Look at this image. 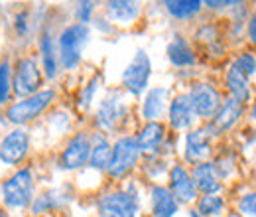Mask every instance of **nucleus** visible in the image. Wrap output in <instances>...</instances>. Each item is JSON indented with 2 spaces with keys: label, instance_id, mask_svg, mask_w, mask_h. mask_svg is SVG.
Masks as SVG:
<instances>
[{
  "label": "nucleus",
  "instance_id": "39448f33",
  "mask_svg": "<svg viewBox=\"0 0 256 217\" xmlns=\"http://www.w3.org/2000/svg\"><path fill=\"white\" fill-rule=\"evenodd\" d=\"M140 148L136 142V136H120L114 144H112V158H110V166H108V174L112 178H122L128 172L138 164L140 160Z\"/></svg>",
  "mask_w": 256,
  "mask_h": 217
},
{
  "label": "nucleus",
  "instance_id": "b1692460",
  "mask_svg": "<svg viewBox=\"0 0 256 217\" xmlns=\"http://www.w3.org/2000/svg\"><path fill=\"white\" fill-rule=\"evenodd\" d=\"M110 158H112V144L104 136H96L93 148H91V156H89V166L93 170L106 172L110 166Z\"/></svg>",
  "mask_w": 256,
  "mask_h": 217
},
{
  "label": "nucleus",
  "instance_id": "4c0bfd02",
  "mask_svg": "<svg viewBox=\"0 0 256 217\" xmlns=\"http://www.w3.org/2000/svg\"><path fill=\"white\" fill-rule=\"evenodd\" d=\"M0 217H8V215H6V213H4V211H0Z\"/></svg>",
  "mask_w": 256,
  "mask_h": 217
},
{
  "label": "nucleus",
  "instance_id": "6e6552de",
  "mask_svg": "<svg viewBox=\"0 0 256 217\" xmlns=\"http://www.w3.org/2000/svg\"><path fill=\"white\" fill-rule=\"evenodd\" d=\"M128 113V107L118 91H110L106 95L95 113V124L104 132H114L120 123L124 121Z\"/></svg>",
  "mask_w": 256,
  "mask_h": 217
},
{
  "label": "nucleus",
  "instance_id": "f8f14e48",
  "mask_svg": "<svg viewBox=\"0 0 256 217\" xmlns=\"http://www.w3.org/2000/svg\"><path fill=\"white\" fill-rule=\"evenodd\" d=\"M211 138L213 134L209 132V128H193L192 132L186 134L184 158L195 166L201 162H207V158L211 154Z\"/></svg>",
  "mask_w": 256,
  "mask_h": 217
},
{
  "label": "nucleus",
  "instance_id": "58836bf2",
  "mask_svg": "<svg viewBox=\"0 0 256 217\" xmlns=\"http://www.w3.org/2000/svg\"><path fill=\"white\" fill-rule=\"evenodd\" d=\"M232 217H238V215H232Z\"/></svg>",
  "mask_w": 256,
  "mask_h": 217
},
{
  "label": "nucleus",
  "instance_id": "e433bc0d",
  "mask_svg": "<svg viewBox=\"0 0 256 217\" xmlns=\"http://www.w3.org/2000/svg\"><path fill=\"white\" fill-rule=\"evenodd\" d=\"M190 217H201V215H199V211H197V209H192V211H190Z\"/></svg>",
  "mask_w": 256,
  "mask_h": 217
},
{
  "label": "nucleus",
  "instance_id": "f704fd0d",
  "mask_svg": "<svg viewBox=\"0 0 256 217\" xmlns=\"http://www.w3.org/2000/svg\"><path fill=\"white\" fill-rule=\"evenodd\" d=\"M95 26L98 28L100 32H106V34H110L112 28H110V24L106 22V20H95Z\"/></svg>",
  "mask_w": 256,
  "mask_h": 217
},
{
  "label": "nucleus",
  "instance_id": "9d476101",
  "mask_svg": "<svg viewBox=\"0 0 256 217\" xmlns=\"http://www.w3.org/2000/svg\"><path fill=\"white\" fill-rule=\"evenodd\" d=\"M30 150V136L26 128L18 126L0 140V162L6 166H18Z\"/></svg>",
  "mask_w": 256,
  "mask_h": 217
},
{
  "label": "nucleus",
  "instance_id": "6ab92c4d",
  "mask_svg": "<svg viewBox=\"0 0 256 217\" xmlns=\"http://www.w3.org/2000/svg\"><path fill=\"white\" fill-rule=\"evenodd\" d=\"M40 54H42V65H44V75L48 79H54L60 71V52H58V44L54 40V36L50 32H44L40 36L38 42Z\"/></svg>",
  "mask_w": 256,
  "mask_h": 217
},
{
  "label": "nucleus",
  "instance_id": "0eeeda50",
  "mask_svg": "<svg viewBox=\"0 0 256 217\" xmlns=\"http://www.w3.org/2000/svg\"><path fill=\"white\" fill-rule=\"evenodd\" d=\"M96 209H98V217H138L140 201L136 193L110 191L98 199Z\"/></svg>",
  "mask_w": 256,
  "mask_h": 217
},
{
  "label": "nucleus",
  "instance_id": "ddd939ff",
  "mask_svg": "<svg viewBox=\"0 0 256 217\" xmlns=\"http://www.w3.org/2000/svg\"><path fill=\"white\" fill-rule=\"evenodd\" d=\"M170 191L178 199V203H192L197 199V187L193 182L192 174L186 170V166L176 164L170 170Z\"/></svg>",
  "mask_w": 256,
  "mask_h": 217
},
{
  "label": "nucleus",
  "instance_id": "7c9ffc66",
  "mask_svg": "<svg viewBox=\"0 0 256 217\" xmlns=\"http://www.w3.org/2000/svg\"><path fill=\"white\" fill-rule=\"evenodd\" d=\"M238 211L246 217H256V191L244 193L238 199Z\"/></svg>",
  "mask_w": 256,
  "mask_h": 217
},
{
  "label": "nucleus",
  "instance_id": "4be33fe9",
  "mask_svg": "<svg viewBox=\"0 0 256 217\" xmlns=\"http://www.w3.org/2000/svg\"><path fill=\"white\" fill-rule=\"evenodd\" d=\"M166 54H168L170 63L176 65V67H192V65L197 63L195 52L192 50V46L186 42V38H182V36H176V38L168 44Z\"/></svg>",
  "mask_w": 256,
  "mask_h": 217
},
{
  "label": "nucleus",
  "instance_id": "dca6fc26",
  "mask_svg": "<svg viewBox=\"0 0 256 217\" xmlns=\"http://www.w3.org/2000/svg\"><path fill=\"white\" fill-rule=\"evenodd\" d=\"M197 191H203L205 195L209 193H219L223 187V178L215 166V162H201L193 168L192 174Z\"/></svg>",
  "mask_w": 256,
  "mask_h": 217
},
{
  "label": "nucleus",
  "instance_id": "aec40b11",
  "mask_svg": "<svg viewBox=\"0 0 256 217\" xmlns=\"http://www.w3.org/2000/svg\"><path fill=\"white\" fill-rule=\"evenodd\" d=\"M152 203V217H174L180 209L178 199L166 186H154L150 191Z\"/></svg>",
  "mask_w": 256,
  "mask_h": 217
},
{
  "label": "nucleus",
  "instance_id": "20e7f679",
  "mask_svg": "<svg viewBox=\"0 0 256 217\" xmlns=\"http://www.w3.org/2000/svg\"><path fill=\"white\" fill-rule=\"evenodd\" d=\"M152 77V62L150 56L144 50H136L132 62L126 65V69L122 71V87L126 89L130 95L140 97L148 89Z\"/></svg>",
  "mask_w": 256,
  "mask_h": 217
},
{
  "label": "nucleus",
  "instance_id": "bb28decb",
  "mask_svg": "<svg viewBox=\"0 0 256 217\" xmlns=\"http://www.w3.org/2000/svg\"><path fill=\"white\" fill-rule=\"evenodd\" d=\"M60 205V193L58 191H48V193H42L38 197H34L32 201V213H44V211H52L54 207Z\"/></svg>",
  "mask_w": 256,
  "mask_h": 217
},
{
  "label": "nucleus",
  "instance_id": "9b49d317",
  "mask_svg": "<svg viewBox=\"0 0 256 217\" xmlns=\"http://www.w3.org/2000/svg\"><path fill=\"white\" fill-rule=\"evenodd\" d=\"M93 148V140L87 132H77L69 138L62 152V168L64 170H79L89 164V156Z\"/></svg>",
  "mask_w": 256,
  "mask_h": 217
},
{
  "label": "nucleus",
  "instance_id": "7ed1b4c3",
  "mask_svg": "<svg viewBox=\"0 0 256 217\" xmlns=\"http://www.w3.org/2000/svg\"><path fill=\"white\" fill-rule=\"evenodd\" d=\"M54 99H56V93L52 89H44V91L32 95V97H26V99H20L18 103H14L6 111V117L12 124L22 126V124L38 119L54 103Z\"/></svg>",
  "mask_w": 256,
  "mask_h": 217
},
{
  "label": "nucleus",
  "instance_id": "f3484780",
  "mask_svg": "<svg viewBox=\"0 0 256 217\" xmlns=\"http://www.w3.org/2000/svg\"><path fill=\"white\" fill-rule=\"evenodd\" d=\"M170 109V91L166 87H152L142 103V117L148 123H158Z\"/></svg>",
  "mask_w": 256,
  "mask_h": 217
},
{
  "label": "nucleus",
  "instance_id": "423d86ee",
  "mask_svg": "<svg viewBox=\"0 0 256 217\" xmlns=\"http://www.w3.org/2000/svg\"><path fill=\"white\" fill-rule=\"evenodd\" d=\"M42 81H44V77H42V69H40L38 62L34 58H24L18 62L16 71L12 73V91L20 99L32 97V95L40 93Z\"/></svg>",
  "mask_w": 256,
  "mask_h": 217
},
{
  "label": "nucleus",
  "instance_id": "a211bd4d",
  "mask_svg": "<svg viewBox=\"0 0 256 217\" xmlns=\"http://www.w3.org/2000/svg\"><path fill=\"white\" fill-rule=\"evenodd\" d=\"M224 85H226L232 99L240 101L242 105H244V101H248V97H250V77L236 63V60L228 65V69L224 73Z\"/></svg>",
  "mask_w": 256,
  "mask_h": 217
},
{
  "label": "nucleus",
  "instance_id": "2eb2a0df",
  "mask_svg": "<svg viewBox=\"0 0 256 217\" xmlns=\"http://www.w3.org/2000/svg\"><path fill=\"white\" fill-rule=\"evenodd\" d=\"M168 119L174 130H186L195 123V111H193L192 99L188 93L176 95L170 101V109H168Z\"/></svg>",
  "mask_w": 256,
  "mask_h": 217
},
{
  "label": "nucleus",
  "instance_id": "473e14b6",
  "mask_svg": "<svg viewBox=\"0 0 256 217\" xmlns=\"http://www.w3.org/2000/svg\"><path fill=\"white\" fill-rule=\"evenodd\" d=\"M246 36H248L250 44H256V10L246 20Z\"/></svg>",
  "mask_w": 256,
  "mask_h": 217
},
{
  "label": "nucleus",
  "instance_id": "c756f323",
  "mask_svg": "<svg viewBox=\"0 0 256 217\" xmlns=\"http://www.w3.org/2000/svg\"><path fill=\"white\" fill-rule=\"evenodd\" d=\"M93 12H95V4L93 2H79L75 6V18H77V24H89L93 20Z\"/></svg>",
  "mask_w": 256,
  "mask_h": 217
},
{
  "label": "nucleus",
  "instance_id": "c85d7f7f",
  "mask_svg": "<svg viewBox=\"0 0 256 217\" xmlns=\"http://www.w3.org/2000/svg\"><path fill=\"white\" fill-rule=\"evenodd\" d=\"M98 83H100V75H95V77L85 85V89L81 91V97H79V107H81V109H89V107H91V103H93V99H95L96 89H98Z\"/></svg>",
  "mask_w": 256,
  "mask_h": 217
},
{
  "label": "nucleus",
  "instance_id": "f257e3e1",
  "mask_svg": "<svg viewBox=\"0 0 256 217\" xmlns=\"http://www.w3.org/2000/svg\"><path fill=\"white\" fill-rule=\"evenodd\" d=\"M91 40V30L85 24H69L58 38V52H60V67L65 71L75 69L81 58H83V48Z\"/></svg>",
  "mask_w": 256,
  "mask_h": 217
},
{
  "label": "nucleus",
  "instance_id": "4468645a",
  "mask_svg": "<svg viewBox=\"0 0 256 217\" xmlns=\"http://www.w3.org/2000/svg\"><path fill=\"white\" fill-rule=\"evenodd\" d=\"M240 117H242V103L232 99V97H228L226 101L221 103L219 111L215 113V117L211 119V123H209L207 128H209V132L213 136L215 134H223V132L230 130L234 124L238 123Z\"/></svg>",
  "mask_w": 256,
  "mask_h": 217
},
{
  "label": "nucleus",
  "instance_id": "c9c22d12",
  "mask_svg": "<svg viewBox=\"0 0 256 217\" xmlns=\"http://www.w3.org/2000/svg\"><path fill=\"white\" fill-rule=\"evenodd\" d=\"M250 117H252V119L256 121V101L252 103V109H250Z\"/></svg>",
  "mask_w": 256,
  "mask_h": 217
},
{
  "label": "nucleus",
  "instance_id": "1a4fd4ad",
  "mask_svg": "<svg viewBox=\"0 0 256 217\" xmlns=\"http://www.w3.org/2000/svg\"><path fill=\"white\" fill-rule=\"evenodd\" d=\"M190 99H192L193 111H195V117L199 119H213L215 113L219 111L221 107V95L219 91L211 85V83H205V81H199L195 83L190 91Z\"/></svg>",
  "mask_w": 256,
  "mask_h": 217
},
{
  "label": "nucleus",
  "instance_id": "f03ea898",
  "mask_svg": "<svg viewBox=\"0 0 256 217\" xmlns=\"http://www.w3.org/2000/svg\"><path fill=\"white\" fill-rule=\"evenodd\" d=\"M0 195L6 207L10 209H24L34 201V176L30 168L18 170L12 178H8L2 187Z\"/></svg>",
  "mask_w": 256,
  "mask_h": 217
},
{
  "label": "nucleus",
  "instance_id": "72a5a7b5",
  "mask_svg": "<svg viewBox=\"0 0 256 217\" xmlns=\"http://www.w3.org/2000/svg\"><path fill=\"white\" fill-rule=\"evenodd\" d=\"M207 8H211V10H223L226 6H234L236 2H215V0H207V2H203Z\"/></svg>",
  "mask_w": 256,
  "mask_h": 217
},
{
  "label": "nucleus",
  "instance_id": "cd10ccee",
  "mask_svg": "<svg viewBox=\"0 0 256 217\" xmlns=\"http://www.w3.org/2000/svg\"><path fill=\"white\" fill-rule=\"evenodd\" d=\"M10 93H12V67L6 60L0 63V107L10 99Z\"/></svg>",
  "mask_w": 256,
  "mask_h": 217
},
{
  "label": "nucleus",
  "instance_id": "412c9836",
  "mask_svg": "<svg viewBox=\"0 0 256 217\" xmlns=\"http://www.w3.org/2000/svg\"><path fill=\"white\" fill-rule=\"evenodd\" d=\"M166 140V128L162 123H148L136 136L138 148L144 154H156Z\"/></svg>",
  "mask_w": 256,
  "mask_h": 217
},
{
  "label": "nucleus",
  "instance_id": "393cba45",
  "mask_svg": "<svg viewBox=\"0 0 256 217\" xmlns=\"http://www.w3.org/2000/svg\"><path fill=\"white\" fill-rule=\"evenodd\" d=\"M166 10L178 18V20H188V18H193L195 14L201 12V2L199 0H168L166 4Z\"/></svg>",
  "mask_w": 256,
  "mask_h": 217
},
{
  "label": "nucleus",
  "instance_id": "a878e982",
  "mask_svg": "<svg viewBox=\"0 0 256 217\" xmlns=\"http://www.w3.org/2000/svg\"><path fill=\"white\" fill-rule=\"evenodd\" d=\"M224 199L219 193H209V195H201L197 199V211L201 217H213L223 213Z\"/></svg>",
  "mask_w": 256,
  "mask_h": 217
},
{
  "label": "nucleus",
  "instance_id": "2f4dec72",
  "mask_svg": "<svg viewBox=\"0 0 256 217\" xmlns=\"http://www.w3.org/2000/svg\"><path fill=\"white\" fill-rule=\"evenodd\" d=\"M236 63L244 69V73H246L248 77L256 73V58L250 54V52H242V54L236 58Z\"/></svg>",
  "mask_w": 256,
  "mask_h": 217
},
{
  "label": "nucleus",
  "instance_id": "5701e85b",
  "mask_svg": "<svg viewBox=\"0 0 256 217\" xmlns=\"http://www.w3.org/2000/svg\"><path fill=\"white\" fill-rule=\"evenodd\" d=\"M106 14L112 22L130 24L138 18L140 4L138 2H128V0H112V2H106Z\"/></svg>",
  "mask_w": 256,
  "mask_h": 217
}]
</instances>
